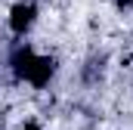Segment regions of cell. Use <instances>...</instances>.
Returning a JSON list of instances; mask_svg holds the SVG:
<instances>
[{
	"label": "cell",
	"instance_id": "obj_1",
	"mask_svg": "<svg viewBox=\"0 0 133 130\" xmlns=\"http://www.w3.org/2000/svg\"><path fill=\"white\" fill-rule=\"evenodd\" d=\"M34 16H37V6L34 3H16L12 12H9V28L16 34H25L34 25Z\"/></svg>",
	"mask_w": 133,
	"mask_h": 130
},
{
	"label": "cell",
	"instance_id": "obj_2",
	"mask_svg": "<svg viewBox=\"0 0 133 130\" xmlns=\"http://www.w3.org/2000/svg\"><path fill=\"white\" fill-rule=\"evenodd\" d=\"M50 77H53V59H46V56H34L31 71H28L25 81H31L34 87H43V84H50Z\"/></svg>",
	"mask_w": 133,
	"mask_h": 130
},
{
	"label": "cell",
	"instance_id": "obj_3",
	"mask_svg": "<svg viewBox=\"0 0 133 130\" xmlns=\"http://www.w3.org/2000/svg\"><path fill=\"white\" fill-rule=\"evenodd\" d=\"M31 62H34V50L31 47H19V50L12 53V71H16L19 77H28Z\"/></svg>",
	"mask_w": 133,
	"mask_h": 130
},
{
	"label": "cell",
	"instance_id": "obj_4",
	"mask_svg": "<svg viewBox=\"0 0 133 130\" xmlns=\"http://www.w3.org/2000/svg\"><path fill=\"white\" fill-rule=\"evenodd\" d=\"M22 130H40V127H37V124H25Z\"/></svg>",
	"mask_w": 133,
	"mask_h": 130
},
{
	"label": "cell",
	"instance_id": "obj_5",
	"mask_svg": "<svg viewBox=\"0 0 133 130\" xmlns=\"http://www.w3.org/2000/svg\"><path fill=\"white\" fill-rule=\"evenodd\" d=\"M124 3H130V6H133V0H124Z\"/></svg>",
	"mask_w": 133,
	"mask_h": 130
}]
</instances>
